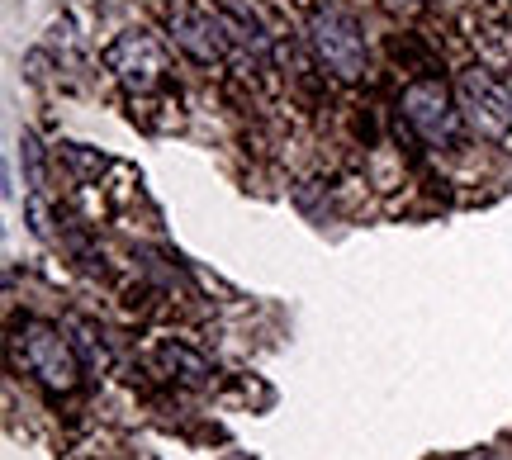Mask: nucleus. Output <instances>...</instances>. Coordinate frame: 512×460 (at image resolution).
Returning <instances> with one entry per match:
<instances>
[{
    "label": "nucleus",
    "mask_w": 512,
    "mask_h": 460,
    "mask_svg": "<svg viewBox=\"0 0 512 460\" xmlns=\"http://www.w3.org/2000/svg\"><path fill=\"white\" fill-rule=\"evenodd\" d=\"M19 162H24V181H29V190H43V148H38L34 133H24L19 138Z\"/></svg>",
    "instance_id": "nucleus-9"
},
{
    "label": "nucleus",
    "mask_w": 512,
    "mask_h": 460,
    "mask_svg": "<svg viewBox=\"0 0 512 460\" xmlns=\"http://www.w3.org/2000/svg\"><path fill=\"white\" fill-rule=\"evenodd\" d=\"M157 356H162V366L171 370V375H181L185 385H204V380H209V361L195 356L190 347H181V342H166Z\"/></svg>",
    "instance_id": "nucleus-7"
},
{
    "label": "nucleus",
    "mask_w": 512,
    "mask_h": 460,
    "mask_svg": "<svg viewBox=\"0 0 512 460\" xmlns=\"http://www.w3.org/2000/svg\"><path fill=\"white\" fill-rule=\"evenodd\" d=\"M171 38H176V48L190 53L195 62H219L228 57V24L219 19V10L209 15V10H181V15L171 19Z\"/></svg>",
    "instance_id": "nucleus-6"
},
{
    "label": "nucleus",
    "mask_w": 512,
    "mask_h": 460,
    "mask_svg": "<svg viewBox=\"0 0 512 460\" xmlns=\"http://www.w3.org/2000/svg\"><path fill=\"white\" fill-rule=\"evenodd\" d=\"M76 356H81V366H86V375H105V370H110V351H105V342H100V337H95L91 328H86V323H76Z\"/></svg>",
    "instance_id": "nucleus-8"
},
{
    "label": "nucleus",
    "mask_w": 512,
    "mask_h": 460,
    "mask_svg": "<svg viewBox=\"0 0 512 460\" xmlns=\"http://www.w3.org/2000/svg\"><path fill=\"white\" fill-rule=\"evenodd\" d=\"M105 62H110V72L119 76V86L133 95H147L157 91L166 81V48L157 34H147V29H128V34H119L105 48Z\"/></svg>",
    "instance_id": "nucleus-4"
},
{
    "label": "nucleus",
    "mask_w": 512,
    "mask_h": 460,
    "mask_svg": "<svg viewBox=\"0 0 512 460\" xmlns=\"http://www.w3.org/2000/svg\"><path fill=\"white\" fill-rule=\"evenodd\" d=\"M309 43H313V53H318V62L337 81H361L366 76V38H361V24L347 10L318 5L309 19Z\"/></svg>",
    "instance_id": "nucleus-1"
},
{
    "label": "nucleus",
    "mask_w": 512,
    "mask_h": 460,
    "mask_svg": "<svg viewBox=\"0 0 512 460\" xmlns=\"http://www.w3.org/2000/svg\"><path fill=\"white\" fill-rule=\"evenodd\" d=\"M456 105L470 119V129L484 138H508L512 133V91L484 67H465L456 76Z\"/></svg>",
    "instance_id": "nucleus-3"
},
{
    "label": "nucleus",
    "mask_w": 512,
    "mask_h": 460,
    "mask_svg": "<svg viewBox=\"0 0 512 460\" xmlns=\"http://www.w3.org/2000/svg\"><path fill=\"white\" fill-rule=\"evenodd\" d=\"M403 119H408V129L418 133L427 148H451L460 133V105L446 95L441 81H413L408 91H403Z\"/></svg>",
    "instance_id": "nucleus-5"
},
{
    "label": "nucleus",
    "mask_w": 512,
    "mask_h": 460,
    "mask_svg": "<svg viewBox=\"0 0 512 460\" xmlns=\"http://www.w3.org/2000/svg\"><path fill=\"white\" fill-rule=\"evenodd\" d=\"M19 351H24V366L38 375V385L53 389V394H67L81 380V356H76V342L62 337V328L43 323V318H29L19 328Z\"/></svg>",
    "instance_id": "nucleus-2"
}]
</instances>
